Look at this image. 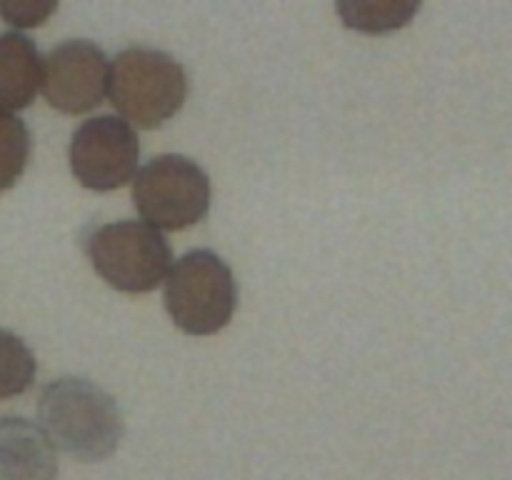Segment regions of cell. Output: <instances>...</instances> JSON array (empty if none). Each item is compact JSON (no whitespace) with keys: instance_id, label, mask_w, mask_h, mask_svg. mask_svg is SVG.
Segmentation results:
<instances>
[{"instance_id":"cell-1","label":"cell","mask_w":512,"mask_h":480,"mask_svg":"<svg viewBox=\"0 0 512 480\" xmlns=\"http://www.w3.org/2000/svg\"><path fill=\"white\" fill-rule=\"evenodd\" d=\"M38 420L55 448L78 463H103L125 438L118 400L88 378H58L40 390Z\"/></svg>"},{"instance_id":"cell-2","label":"cell","mask_w":512,"mask_h":480,"mask_svg":"<svg viewBox=\"0 0 512 480\" xmlns=\"http://www.w3.org/2000/svg\"><path fill=\"white\" fill-rule=\"evenodd\" d=\"M108 95L128 125L155 130L180 113L188 98V75L170 53L133 45L110 60Z\"/></svg>"},{"instance_id":"cell-3","label":"cell","mask_w":512,"mask_h":480,"mask_svg":"<svg viewBox=\"0 0 512 480\" xmlns=\"http://www.w3.org/2000/svg\"><path fill=\"white\" fill-rule=\"evenodd\" d=\"M163 300L183 333L215 335L233 320L238 280L215 250H190L170 265Z\"/></svg>"},{"instance_id":"cell-4","label":"cell","mask_w":512,"mask_h":480,"mask_svg":"<svg viewBox=\"0 0 512 480\" xmlns=\"http://www.w3.org/2000/svg\"><path fill=\"white\" fill-rule=\"evenodd\" d=\"M83 248L95 273L118 293H150L165 283L173 265L170 243L145 220L98 225L85 235Z\"/></svg>"},{"instance_id":"cell-5","label":"cell","mask_w":512,"mask_h":480,"mask_svg":"<svg viewBox=\"0 0 512 480\" xmlns=\"http://www.w3.org/2000/svg\"><path fill=\"white\" fill-rule=\"evenodd\" d=\"M133 205L148 225L185 230L200 223L210 210V178L193 158L163 153L138 168L133 178Z\"/></svg>"},{"instance_id":"cell-6","label":"cell","mask_w":512,"mask_h":480,"mask_svg":"<svg viewBox=\"0 0 512 480\" xmlns=\"http://www.w3.org/2000/svg\"><path fill=\"white\" fill-rule=\"evenodd\" d=\"M70 173L83 188L110 193L135 178L140 140L133 125L115 115L88 118L75 128L68 148Z\"/></svg>"},{"instance_id":"cell-7","label":"cell","mask_w":512,"mask_h":480,"mask_svg":"<svg viewBox=\"0 0 512 480\" xmlns=\"http://www.w3.org/2000/svg\"><path fill=\"white\" fill-rule=\"evenodd\" d=\"M110 60L93 40H63L43 58V90L50 108L65 115L90 113L108 95Z\"/></svg>"},{"instance_id":"cell-8","label":"cell","mask_w":512,"mask_h":480,"mask_svg":"<svg viewBox=\"0 0 512 480\" xmlns=\"http://www.w3.org/2000/svg\"><path fill=\"white\" fill-rule=\"evenodd\" d=\"M58 468V448L38 423L0 418V480H55Z\"/></svg>"},{"instance_id":"cell-9","label":"cell","mask_w":512,"mask_h":480,"mask_svg":"<svg viewBox=\"0 0 512 480\" xmlns=\"http://www.w3.org/2000/svg\"><path fill=\"white\" fill-rule=\"evenodd\" d=\"M43 83V55L28 35L0 33V113L25 110Z\"/></svg>"},{"instance_id":"cell-10","label":"cell","mask_w":512,"mask_h":480,"mask_svg":"<svg viewBox=\"0 0 512 480\" xmlns=\"http://www.w3.org/2000/svg\"><path fill=\"white\" fill-rule=\"evenodd\" d=\"M340 20L360 33H390L405 28L418 15V0H340L335 5Z\"/></svg>"},{"instance_id":"cell-11","label":"cell","mask_w":512,"mask_h":480,"mask_svg":"<svg viewBox=\"0 0 512 480\" xmlns=\"http://www.w3.org/2000/svg\"><path fill=\"white\" fill-rule=\"evenodd\" d=\"M38 360L20 335L0 328V400L23 395L33 388Z\"/></svg>"},{"instance_id":"cell-12","label":"cell","mask_w":512,"mask_h":480,"mask_svg":"<svg viewBox=\"0 0 512 480\" xmlns=\"http://www.w3.org/2000/svg\"><path fill=\"white\" fill-rule=\"evenodd\" d=\"M30 160V130L18 115L0 113V193L13 188Z\"/></svg>"},{"instance_id":"cell-13","label":"cell","mask_w":512,"mask_h":480,"mask_svg":"<svg viewBox=\"0 0 512 480\" xmlns=\"http://www.w3.org/2000/svg\"><path fill=\"white\" fill-rule=\"evenodd\" d=\"M55 10V0H0V18L15 28H38Z\"/></svg>"}]
</instances>
